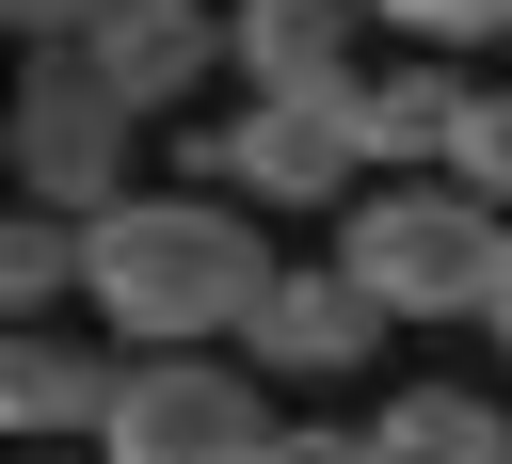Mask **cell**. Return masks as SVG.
<instances>
[{
	"label": "cell",
	"instance_id": "5bb4252c",
	"mask_svg": "<svg viewBox=\"0 0 512 464\" xmlns=\"http://www.w3.org/2000/svg\"><path fill=\"white\" fill-rule=\"evenodd\" d=\"M400 48H512V0H368Z\"/></svg>",
	"mask_w": 512,
	"mask_h": 464
},
{
	"label": "cell",
	"instance_id": "2e32d148",
	"mask_svg": "<svg viewBox=\"0 0 512 464\" xmlns=\"http://www.w3.org/2000/svg\"><path fill=\"white\" fill-rule=\"evenodd\" d=\"M240 464H352V432H336V416H272Z\"/></svg>",
	"mask_w": 512,
	"mask_h": 464
},
{
	"label": "cell",
	"instance_id": "ba28073f",
	"mask_svg": "<svg viewBox=\"0 0 512 464\" xmlns=\"http://www.w3.org/2000/svg\"><path fill=\"white\" fill-rule=\"evenodd\" d=\"M80 64H96V80H112V96L160 128V112H176V96L224 64V16H208V0H112V16L80 32Z\"/></svg>",
	"mask_w": 512,
	"mask_h": 464
},
{
	"label": "cell",
	"instance_id": "8992f818",
	"mask_svg": "<svg viewBox=\"0 0 512 464\" xmlns=\"http://www.w3.org/2000/svg\"><path fill=\"white\" fill-rule=\"evenodd\" d=\"M240 352H256L272 384H352V368L384 352V304H368V288H352L336 256H272V288H256Z\"/></svg>",
	"mask_w": 512,
	"mask_h": 464
},
{
	"label": "cell",
	"instance_id": "6da1fadb",
	"mask_svg": "<svg viewBox=\"0 0 512 464\" xmlns=\"http://www.w3.org/2000/svg\"><path fill=\"white\" fill-rule=\"evenodd\" d=\"M272 208H240L224 176L208 192H112V208H80V320L96 336H128V352H176V336H224L240 352V320H256V288H272V240H256Z\"/></svg>",
	"mask_w": 512,
	"mask_h": 464
},
{
	"label": "cell",
	"instance_id": "ac0fdd59",
	"mask_svg": "<svg viewBox=\"0 0 512 464\" xmlns=\"http://www.w3.org/2000/svg\"><path fill=\"white\" fill-rule=\"evenodd\" d=\"M480 320H496V336H512V240H496V304H480Z\"/></svg>",
	"mask_w": 512,
	"mask_h": 464
},
{
	"label": "cell",
	"instance_id": "4fadbf2b",
	"mask_svg": "<svg viewBox=\"0 0 512 464\" xmlns=\"http://www.w3.org/2000/svg\"><path fill=\"white\" fill-rule=\"evenodd\" d=\"M448 176L512 208V80H464V128H448Z\"/></svg>",
	"mask_w": 512,
	"mask_h": 464
},
{
	"label": "cell",
	"instance_id": "3957f363",
	"mask_svg": "<svg viewBox=\"0 0 512 464\" xmlns=\"http://www.w3.org/2000/svg\"><path fill=\"white\" fill-rule=\"evenodd\" d=\"M128 144H144V112H128L80 48H32V64H16V96H0V192H32V208H112V192H128Z\"/></svg>",
	"mask_w": 512,
	"mask_h": 464
},
{
	"label": "cell",
	"instance_id": "7a4b0ae2",
	"mask_svg": "<svg viewBox=\"0 0 512 464\" xmlns=\"http://www.w3.org/2000/svg\"><path fill=\"white\" fill-rule=\"evenodd\" d=\"M496 240H512V208L464 192L448 160L432 176H352V208H336V272L384 320H480L496 304Z\"/></svg>",
	"mask_w": 512,
	"mask_h": 464
},
{
	"label": "cell",
	"instance_id": "277c9868",
	"mask_svg": "<svg viewBox=\"0 0 512 464\" xmlns=\"http://www.w3.org/2000/svg\"><path fill=\"white\" fill-rule=\"evenodd\" d=\"M272 416L256 384L224 368V336H176V352H128L112 400H96V464H240Z\"/></svg>",
	"mask_w": 512,
	"mask_h": 464
},
{
	"label": "cell",
	"instance_id": "e0dca14e",
	"mask_svg": "<svg viewBox=\"0 0 512 464\" xmlns=\"http://www.w3.org/2000/svg\"><path fill=\"white\" fill-rule=\"evenodd\" d=\"M352 464H416V448H400V432H352Z\"/></svg>",
	"mask_w": 512,
	"mask_h": 464
},
{
	"label": "cell",
	"instance_id": "8fae6325",
	"mask_svg": "<svg viewBox=\"0 0 512 464\" xmlns=\"http://www.w3.org/2000/svg\"><path fill=\"white\" fill-rule=\"evenodd\" d=\"M48 304H80V208L0 192V320H48Z\"/></svg>",
	"mask_w": 512,
	"mask_h": 464
},
{
	"label": "cell",
	"instance_id": "7c38bea8",
	"mask_svg": "<svg viewBox=\"0 0 512 464\" xmlns=\"http://www.w3.org/2000/svg\"><path fill=\"white\" fill-rule=\"evenodd\" d=\"M384 432H400L416 464H496V448H512V416H496V400H464V384H400V400H384Z\"/></svg>",
	"mask_w": 512,
	"mask_h": 464
},
{
	"label": "cell",
	"instance_id": "5b68a950",
	"mask_svg": "<svg viewBox=\"0 0 512 464\" xmlns=\"http://www.w3.org/2000/svg\"><path fill=\"white\" fill-rule=\"evenodd\" d=\"M208 176L224 192H256V208H352V128L320 112V96H240L224 128H208Z\"/></svg>",
	"mask_w": 512,
	"mask_h": 464
},
{
	"label": "cell",
	"instance_id": "9a60e30c",
	"mask_svg": "<svg viewBox=\"0 0 512 464\" xmlns=\"http://www.w3.org/2000/svg\"><path fill=\"white\" fill-rule=\"evenodd\" d=\"M112 0H0V48H80Z\"/></svg>",
	"mask_w": 512,
	"mask_h": 464
},
{
	"label": "cell",
	"instance_id": "30bf717a",
	"mask_svg": "<svg viewBox=\"0 0 512 464\" xmlns=\"http://www.w3.org/2000/svg\"><path fill=\"white\" fill-rule=\"evenodd\" d=\"M352 32H368V0H224L240 96H336L352 80Z\"/></svg>",
	"mask_w": 512,
	"mask_h": 464
},
{
	"label": "cell",
	"instance_id": "9c48e42d",
	"mask_svg": "<svg viewBox=\"0 0 512 464\" xmlns=\"http://www.w3.org/2000/svg\"><path fill=\"white\" fill-rule=\"evenodd\" d=\"M112 368H128V352H112V336H80L64 304H48V320H16V336H0V448H16V432H96Z\"/></svg>",
	"mask_w": 512,
	"mask_h": 464
},
{
	"label": "cell",
	"instance_id": "d6986e66",
	"mask_svg": "<svg viewBox=\"0 0 512 464\" xmlns=\"http://www.w3.org/2000/svg\"><path fill=\"white\" fill-rule=\"evenodd\" d=\"M0 336H16V320H0Z\"/></svg>",
	"mask_w": 512,
	"mask_h": 464
},
{
	"label": "cell",
	"instance_id": "52a82bcc",
	"mask_svg": "<svg viewBox=\"0 0 512 464\" xmlns=\"http://www.w3.org/2000/svg\"><path fill=\"white\" fill-rule=\"evenodd\" d=\"M320 112L352 128V160H368V176H432V160H448V128H464V80H448V48H416V64H352Z\"/></svg>",
	"mask_w": 512,
	"mask_h": 464
}]
</instances>
